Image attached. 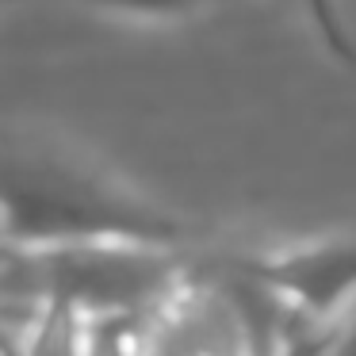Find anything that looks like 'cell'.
Wrapping results in <instances>:
<instances>
[{
    "label": "cell",
    "mask_w": 356,
    "mask_h": 356,
    "mask_svg": "<svg viewBox=\"0 0 356 356\" xmlns=\"http://www.w3.org/2000/svg\"><path fill=\"white\" fill-rule=\"evenodd\" d=\"M42 249L54 299L77 307L96 325H138L161 310L192 272L154 238H88Z\"/></svg>",
    "instance_id": "6da1fadb"
},
{
    "label": "cell",
    "mask_w": 356,
    "mask_h": 356,
    "mask_svg": "<svg viewBox=\"0 0 356 356\" xmlns=\"http://www.w3.org/2000/svg\"><path fill=\"white\" fill-rule=\"evenodd\" d=\"M96 341H100V330L92 318L54 299L19 333L12 356H96Z\"/></svg>",
    "instance_id": "3957f363"
},
{
    "label": "cell",
    "mask_w": 356,
    "mask_h": 356,
    "mask_svg": "<svg viewBox=\"0 0 356 356\" xmlns=\"http://www.w3.org/2000/svg\"><path fill=\"white\" fill-rule=\"evenodd\" d=\"M96 356H100V341H96Z\"/></svg>",
    "instance_id": "5b68a950"
},
{
    "label": "cell",
    "mask_w": 356,
    "mask_h": 356,
    "mask_svg": "<svg viewBox=\"0 0 356 356\" xmlns=\"http://www.w3.org/2000/svg\"><path fill=\"white\" fill-rule=\"evenodd\" d=\"M264 272L302 314L330 322L341 307L356 299V238L291 249L264 264Z\"/></svg>",
    "instance_id": "7a4b0ae2"
},
{
    "label": "cell",
    "mask_w": 356,
    "mask_h": 356,
    "mask_svg": "<svg viewBox=\"0 0 356 356\" xmlns=\"http://www.w3.org/2000/svg\"><path fill=\"white\" fill-rule=\"evenodd\" d=\"M322 356H356V299L341 307L322 330Z\"/></svg>",
    "instance_id": "277c9868"
}]
</instances>
